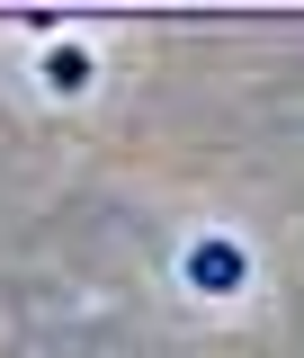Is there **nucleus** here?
<instances>
[{"label":"nucleus","mask_w":304,"mask_h":358,"mask_svg":"<svg viewBox=\"0 0 304 358\" xmlns=\"http://www.w3.org/2000/svg\"><path fill=\"white\" fill-rule=\"evenodd\" d=\"M179 278H188V296L224 305V296H242V287H251V251H242L233 233H197V242H188V260H179Z\"/></svg>","instance_id":"f257e3e1"},{"label":"nucleus","mask_w":304,"mask_h":358,"mask_svg":"<svg viewBox=\"0 0 304 358\" xmlns=\"http://www.w3.org/2000/svg\"><path fill=\"white\" fill-rule=\"evenodd\" d=\"M89 72H99V63H89V45H81V36H54V45L36 54V81L54 90V99H81Z\"/></svg>","instance_id":"f03ea898"}]
</instances>
